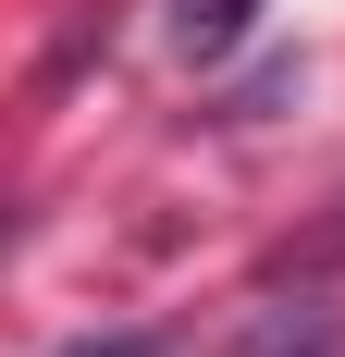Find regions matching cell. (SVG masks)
<instances>
[{
    "label": "cell",
    "instance_id": "6da1fadb",
    "mask_svg": "<svg viewBox=\"0 0 345 357\" xmlns=\"http://www.w3.org/2000/svg\"><path fill=\"white\" fill-rule=\"evenodd\" d=\"M235 357H345V333H333V308H259Z\"/></svg>",
    "mask_w": 345,
    "mask_h": 357
},
{
    "label": "cell",
    "instance_id": "7a4b0ae2",
    "mask_svg": "<svg viewBox=\"0 0 345 357\" xmlns=\"http://www.w3.org/2000/svg\"><path fill=\"white\" fill-rule=\"evenodd\" d=\"M247 25H259V0H172V37H185V62H222Z\"/></svg>",
    "mask_w": 345,
    "mask_h": 357
},
{
    "label": "cell",
    "instance_id": "3957f363",
    "mask_svg": "<svg viewBox=\"0 0 345 357\" xmlns=\"http://www.w3.org/2000/svg\"><path fill=\"white\" fill-rule=\"evenodd\" d=\"M62 357H161V333H99V345H62Z\"/></svg>",
    "mask_w": 345,
    "mask_h": 357
}]
</instances>
